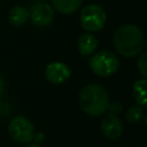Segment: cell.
Returning a JSON list of instances; mask_svg holds the SVG:
<instances>
[{
	"mask_svg": "<svg viewBox=\"0 0 147 147\" xmlns=\"http://www.w3.org/2000/svg\"><path fill=\"white\" fill-rule=\"evenodd\" d=\"M113 44L117 53L124 57H134L145 47V37L134 24H123L114 33Z\"/></svg>",
	"mask_w": 147,
	"mask_h": 147,
	"instance_id": "cell-1",
	"label": "cell"
},
{
	"mask_svg": "<svg viewBox=\"0 0 147 147\" xmlns=\"http://www.w3.org/2000/svg\"><path fill=\"white\" fill-rule=\"evenodd\" d=\"M78 102L80 109L88 116H100L108 110V92L98 84H88L82 88Z\"/></svg>",
	"mask_w": 147,
	"mask_h": 147,
	"instance_id": "cell-2",
	"label": "cell"
},
{
	"mask_svg": "<svg viewBox=\"0 0 147 147\" xmlns=\"http://www.w3.org/2000/svg\"><path fill=\"white\" fill-rule=\"evenodd\" d=\"M90 67L96 76L108 77L118 70L119 60L110 51H100L90 59Z\"/></svg>",
	"mask_w": 147,
	"mask_h": 147,
	"instance_id": "cell-3",
	"label": "cell"
},
{
	"mask_svg": "<svg viewBox=\"0 0 147 147\" xmlns=\"http://www.w3.org/2000/svg\"><path fill=\"white\" fill-rule=\"evenodd\" d=\"M106 13L103 8L96 3L85 6L80 11V24L87 32H98L106 24Z\"/></svg>",
	"mask_w": 147,
	"mask_h": 147,
	"instance_id": "cell-4",
	"label": "cell"
},
{
	"mask_svg": "<svg viewBox=\"0 0 147 147\" xmlns=\"http://www.w3.org/2000/svg\"><path fill=\"white\" fill-rule=\"evenodd\" d=\"M8 132L15 141L22 144L30 142L36 134L32 122L24 116L14 117L8 124Z\"/></svg>",
	"mask_w": 147,
	"mask_h": 147,
	"instance_id": "cell-5",
	"label": "cell"
},
{
	"mask_svg": "<svg viewBox=\"0 0 147 147\" xmlns=\"http://www.w3.org/2000/svg\"><path fill=\"white\" fill-rule=\"evenodd\" d=\"M29 18L37 26H47L54 20V8L46 2L36 1L30 6Z\"/></svg>",
	"mask_w": 147,
	"mask_h": 147,
	"instance_id": "cell-6",
	"label": "cell"
},
{
	"mask_svg": "<svg viewBox=\"0 0 147 147\" xmlns=\"http://www.w3.org/2000/svg\"><path fill=\"white\" fill-rule=\"evenodd\" d=\"M101 132L109 140L118 139L123 133V123L121 118L116 114H107L101 122Z\"/></svg>",
	"mask_w": 147,
	"mask_h": 147,
	"instance_id": "cell-7",
	"label": "cell"
},
{
	"mask_svg": "<svg viewBox=\"0 0 147 147\" xmlns=\"http://www.w3.org/2000/svg\"><path fill=\"white\" fill-rule=\"evenodd\" d=\"M71 70L70 68L60 61H55L52 62L49 64H47L46 69H45V77L46 79L55 85H60L62 83H64L69 77H70Z\"/></svg>",
	"mask_w": 147,
	"mask_h": 147,
	"instance_id": "cell-8",
	"label": "cell"
},
{
	"mask_svg": "<svg viewBox=\"0 0 147 147\" xmlns=\"http://www.w3.org/2000/svg\"><path fill=\"white\" fill-rule=\"evenodd\" d=\"M98 45H99L98 39L91 32L82 34L78 39V51L82 55L93 54L95 49L98 48Z\"/></svg>",
	"mask_w": 147,
	"mask_h": 147,
	"instance_id": "cell-9",
	"label": "cell"
},
{
	"mask_svg": "<svg viewBox=\"0 0 147 147\" xmlns=\"http://www.w3.org/2000/svg\"><path fill=\"white\" fill-rule=\"evenodd\" d=\"M28 18H29V10H28V8H25L23 6L13 7L8 14L9 23L16 28L24 25L26 23Z\"/></svg>",
	"mask_w": 147,
	"mask_h": 147,
	"instance_id": "cell-10",
	"label": "cell"
},
{
	"mask_svg": "<svg viewBox=\"0 0 147 147\" xmlns=\"http://www.w3.org/2000/svg\"><path fill=\"white\" fill-rule=\"evenodd\" d=\"M82 2L83 0H52L53 8L65 15L72 14L79 9Z\"/></svg>",
	"mask_w": 147,
	"mask_h": 147,
	"instance_id": "cell-11",
	"label": "cell"
},
{
	"mask_svg": "<svg viewBox=\"0 0 147 147\" xmlns=\"http://www.w3.org/2000/svg\"><path fill=\"white\" fill-rule=\"evenodd\" d=\"M133 98L138 106L145 107L147 103L146 100V78H140L134 82L133 88H132Z\"/></svg>",
	"mask_w": 147,
	"mask_h": 147,
	"instance_id": "cell-12",
	"label": "cell"
},
{
	"mask_svg": "<svg viewBox=\"0 0 147 147\" xmlns=\"http://www.w3.org/2000/svg\"><path fill=\"white\" fill-rule=\"evenodd\" d=\"M142 116H144V109H142V107H140L138 105L131 106L126 110V119L130 123H137V122H139L142 118Z\"/></svg>",
	"mask_w": 147,
	"mask_h": 147,
	"instance_id": "cell-13",
	"label": "cell"
},
{
	"mask_svg": "<svg viewBox=\"0 0 147 147\" xmlns=\"http://www.w3.org/2000/svg\"><path fill=\"white\" fill-rule=\"evenodd\" d=\"M137 68H138V71L141 74L142 78H146L147 76V54L146 53H140V56L138 57V61H137Z\"/></svg>",
	"mask_w": 147,
	"mask_h": 147,
	"instance_id": "cell-14",
	"label": "cell"
},
{
	"mask_svg": "<svg viewBox=\"0 0 147 147\" xmlns=\"http://www.w3.org/2000/svg\"><path fill=\"white\" fill-rule=\"evenodd\" d=\"M108 109L110 110V113L117 114V113H119V111L122 110V106H121V103H118V102H116V101H113V102L109 101Z\"/></svg>",
	"mask_w": 147,
	"mask_h": 147,
	"instance_id": "cell-15",
	"label": "cell"
},
{
	"mask_svg": "<svg viewBox=\"0 0 147 147\" xmlns=\"http://www.w3.org/2000/svg\"><path fill=\"white\" fill-rule=\"evenodd\" d=\"M3 88H5V82H3V79L0 77V94L3 92Z\"/></svg>",
	"mask_w": 147,
	"mask_h": 147,
	"instance_id": "cell-16",
	"label": "cell"
},
{
	"mask_svg": "<svg viewBox=\"0 0 147 147\" xmlns=\"http://www.w3.org/2000/svg\"><path fill=\"white\" fill-rule=\"evenodd\" d=\"M25 147H40V146H39V144H37V142H31V144H28Z\"/></svg>",
	"mask_w": 147,
	"mask_h": 147,
	"instance_id": "cell-17",
	"label": "cell"
},
{
	"mask_svg": "<svg viewBox=\"0 0 147 147\" xmlns=\"http://www.w3.org/2000/svg\"><path fill=\"white\" fill-rule=\"evenodd\" d=\"M34 1H40V0H34Z\"/></svg>",
	"mask_w": 147,
	"mask_h": 147,
	"instance_id": "cell-18",
	"label": "cell"
},
{
	"mask_svg": "<svg viewBox=\"0 0 147 147\" xmlns=\"http://www.w3.org/2000/svg\"><path fill=\"white\" fill-rule=\"evenodd\" d=\"M0 107H1V102H0Z\"/></svg>",
	"mask_w": 147,
	"mask_h": 147,
	"instance_id": "cell-19",
	"label": "cell"
}]
</instances>
